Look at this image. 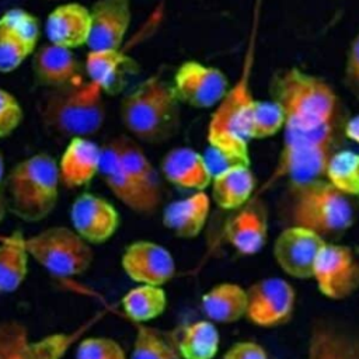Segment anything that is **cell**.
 I'll use <instances>...</instances> for the list:
<instances>
[{
  "mask_svg": "<svg viewBox=\"0 0 359 359\" xmlns=\"http://www.w3.org/2000/svg\"><path fill=\"white\" fill-rule=\"evenodd\" d=\"M258 4L252 17V27L241 63V70L233 84L213 108L208 122L206 142L208 150L203 154L212 177L231 167L250 165L247 126L254 104L251 77L255 63L257 31H258Z\"/></svg>",
  "mask_w": 359,
  "mask_h": 359,
  "instance_id": "6da1fadb",
  "label": "cell"
},
{
  "mask_svg": "<svg viewBox=\"0 0 359 359\" xmlns=\"http://www.w3.org/2000/svg\"><path fill=\"white\" fill-rule=\"evenodd\" d=\"M119 116L135 140L161 144L180 130L181 102L171 81L153 74L122 97Z\"/></svg>",
  "mask_w": 359,
  "mask_h": 359,
  "instance_id": "7a4b0ae2",
  "label": "cell"
},
{
  "mask_svg": "<svg viewBox=\"0 0 359 359\" xmlns=\"http://www.w3.org/2000/svg\"><path fill=\"white\" fill-rule=\"evenodd\" d=\"M269 94L283 112L285 126L310 129L338 121V94L320 76L297 67L280 70L271 80Z\"/></svg>",
  "mask_w": 359,
  "mask_h": 359,
  "instance_id": "3957f363",
  "label": "cell"
},
{
  "mask_svg": "<svg viewBox=\"0 0 359 359\" xmlns=\"http://www.w3.org/2000/svg\"><path fill=\"white\" fill-rule=\"evenodd\" d=\"M59 185L57 161L43 151L29 156L4 178L7 209L22 222L38 223L56 208Z\"/></svg>",
  "mask_w": 359,
  "mask_h": 359,
  "instance_id": "277c9868",
  "label": "cell"
},
{
  "mask_svg": "<svg viewBox=\"0 0 359 359\" xmlns=\"http://www.w3.org/2000/svg\"><path fill=\"white\" fill-rule=\"evenodd\" d=\"M105 115L104 93L90 80L49 90L39 104L43 126L70 139L95 135L102 128Z\"/></svg>",
  "mask_w": 359,
  "mask_h": 359,
  "instance_id": "5b68a950",
  "label": "cell"
},
{
  "mask_svg": "<svg viewBox=\"0 0 359 359\" xmlns=\"http://www.w3.org/2000/svg\"><path fill=\"white\" fill-rule=\"evenodd\" d=\"M289 226L309 229L323 238L344 233L353 223L349 198L325 178L290 184Z\"/></svg>",
  "mask_w": 359,
  "mask_h": 359,
  "instance_id": "8992f818",
  "label": "cell"
},
{
  "mask_svg": "<svg viewBox=\"0 0 359 359\" xmlns=\"http://www.w3.org/2000/svg\"><path fill=\"white\" fill-rule=\"evenodd\" d=\"M337 122L318 128H283V142L268 185L287 178L290 184L325 178L328 161L335 151Z\"/></svg>",
  "mask_w": 359,
  "mask_h": 359,
  "instance_id": "52a82bcc",
  "label": "cell"
},
{
  "mask_svg": "<svg viewBox=\"0 0 359 359\" xmlns=\"http://www.w3.org/2000/svg\"><path fill=\"white\" fill-rule=\"evenodd\" d=\"M24 245L28 255L43 269L62 278L84 273L94 259L91 244L66 226L48 227L35 236L24 237Z\"/></svg>",
  "mask_w": 359,
  "mask_h": 359,
  "instance_id": "ba28073f",
  "label": "cell"
},
{
  "mask_svg": "<svg viewBox=\"0 0 359 359\" xmlns=\"http://www.w3.org/2000/svg\"><path fill=\"white\" fill-rule=\"evenodd\" d=\"M311 279L324 297L344 300L359 287V261L349 247L325 243L317 255Z\"/></svg>",
  "mask_w": 359,
  "mask_h": 359,
  "instance_id": "9c48e42d",
  "label": "cell"
},
{
  "mask_svg": "<svg viewBox=\"0 0 359 359\" xmlns=\"http://www.w3.org/2000/svg\"><path fill=\"white\" fill-rule=\"evenodd\" d=\"M171 84L181 105L196 109H213L230 87L227 76L219 67L196 60L181 63Z\"/></svg>",
  "mask_w": 359,
  "mask_h": 359,
  "instance_id": "30bf717a",
  "label": "cell"
},
{
  "mask_svg": "<svg viewBox=\"0 0 359 359\" xmlns=\"http://www.w3.org/2000/svg\"><path fill=\"white\" fill-rule=\"evenodd\" d=\"M88 325L74 332L52 334L29 339L27 327L17 320L0 321V359H62Z\"/></svg>",
  "mask_w": 359,
  "mask_h": 359,
  "instance_id": "8fae6325",
  "label": "cell"
},
{
  "mask_svg": "<svg viewBox=\"0 0 359 359\" xmlns=\"http://www.w3.org/2000/svg\"><path fill=\"white\" fill-rule=\"evenodd\" d=\"M245 318L262 328H272L285 324L294 310L296 292L282 278H264L247 289Z\"/></svg>",
  "mask_w": 359,
  "mask_h": 359,
  "instance_id": "7c38bea8",
  "label": "cell"
},
{
  "mask_svg": "<svg viewBox=\"0 0 359 359\" xmlns=\"http://www.w3.org/2000/svg\"><path fill=\"white\" fill-rule=\"evenodd\" d=\"M325 243V238L309 229L287 226L273 241V259L287 276L311 279L317 255Z\"/></svg>",
  "mask_w": 359,
  "mask_h": 359,
  "instance_id": "4fadbf2b",
  "label": "cell"
},
{
  "mask_svg": "<svg viewBox=\"0 0 359 359\" xmlns=\"http://www.w3.org/2000/svg\"><path fill=\"white\" fill-rule=\"evenodd\" d=\"M121 265L128 278L139 285L163 286L175 275V259L171 252L150 240L130 243L122 254Z\"/></svg>",
  "mask_w": 359,
  "mask_h": 359,
  "instance_id": "5bb4252c",
  "label": "cell"
},
{
  "mask_svg": "<svg viewBox=\"0 0 359 359\" xmlns=\"http://www.w3.org/2000/svg\"><path fill=\"white\" fill-rule=\"evenodd\" d=\"M35 17L24 10H8L0 17V73L14 72L36 46Z\"/></svg>",
  "mask_w": 359,
  "mask_h": 359,
  "instance_id": "9a60e30c",
  "label": "cell"
},
{
  "mask_svg": "<svg viewBox=\"0 0 359 359\" xmlns=\"http://www.w3.org/2000/svg\"><path fill=\"white\" fill-rule=\"evenodd\" d=\"M73 230L88 244L108 241L119 227V213L105 198L95 194L79 195L70 208Z\"/></svg>",
  "mask_w": 359,
  "mask_h": 359,
  "instance_id": "2e32d148",
  "label": "cell"
},
{
  "mask_svg": "<svg viewBox=\"0 0 359 359\" xmlns=\"http://www.w3.org/2000/svg\"><path fill=\"white\" fill-rule=\"evenodd\" d=\"M109 142L150 212L154 213L163 201L161 174L156 170L142 146L132 136L119 135Z\"/></svg>",
  "mask_w": 359,
  "mask_h": 359,
  "instance_id": "e0dca14e",
  "label": "cell"
},
{
  "mask_svg": "<svg viewBox=\"0 0 359 359\" xmlns=\"http://www.w3.org/2000/svg\"><path fill=\"white\" fill-rule=\"evenodd\" d=\"M90 50L121 49L132 20L130 0H97L90 10Z\"/></svg>",
  "mask_w": 359,
  "mask_h": 359,
  "instance_id": "ac0fdd59",
  "label": "cell"
},
{
  "mask_svg": "<svg viewBox=\"0 0 359 359\" xmlns=\"http://www.w3.org/2000/svg\"><path fill=\"white\" fill-rule=\"evenodd\" d=\"M32 70L36 81L49 90L80 84L84 80V67L73 50L48 43L35 50Z\"/></svg>",
  "mask_w": 359,
  "mask_h": 359,
  "instance_id": "d6986e66",
  "label": "cell"
},
{
  "mask_svg": "<svg viewBox=\"0 0 359 359\" xmlns=\"http://www.w3.org/2000/svg\"><path fill=\"white\" fill-rule=\"evenodd\" d=\"M268 220L264 206L250 201L224 226V240L243 255L258 254L266 243Z\"/></svg>",
  "mask_w": 359,
  "mask_h": 359,
  "instance_id": "ffe728a7",
  "label": "cell"
},
{
  "mask_svg": "<svg viewBox=\"0 0 359 359\" xmlns=\"http://www.w3.org/2000/svg\"><path fill=\"white\" fill-rule=\"evenodd\" d=\"M160 174L170 184L192 191H205L212 182V172L205 156L187 146L174 147L164 154Z\"/></svg>",
  "mask_w": 359,
  "mask_h": 359,
  "instance_id": "44dd1931",
  "label": "cell"
},
{
  "mask_svg": "<svg viewBox=\"0 0 359 359\" xmlns=\"http://www.w3.org/2000/svg\"><path fill=\"white\" fill-rule=\"evenodd\" d=\"M101 146L90 137H73L66 146L59 167V180L67 189L88 185L100 172Z\"/></svg>",
  "mask_w": 359,
  "mask_h": 359,
  "instance_id": "7402d4cb",
  "label": "cell"
},
{
  "mask_svg": "<svg viewBox=\"0 0 359 359\" xmlns=\"http://www.w3.org/2000/svg\"><path fill=\"white\" fill-rule=\"evenodd\" d=\"M90 10L79 3H65L48 15L45 32L50 43L74 49L87 45L90 35Z\"/></svg>",
  "mask_w": 359,
  "mask_h": 359,
  "instance_id": "603a6c76",
  "label": "cell"
},
{
  "mask_svg": "<svg viewBox=\"0 0 359 359\" xmlns=\"http://www.w3.org/2000/svg\"><path fill=\"white\" fill-rule=\"evenodd\" d=\"M210 213V196L205 191L168 203L163 210V224L175 237L189 240L198 237Z\"/></svg>",
  "mask_w": 359,
  "mask_h": 359,
  "instance_id": "cb8c5ba5",
  "label": "cell"
},
{
  "mask_svg": "<svg viewBox=\"0 0 359 359\" xmlns=\"http://www.w3.org/2000/svg\"><path fill=\"white\" fill-rule=\"evenodd\" d=\"M98 174L101 175L104 184L112 192V195L128 209L144 216L153 215L143 196L140 195L139 189L123 168L109 140L104 146H101V163Z\"/></svg>",
  "mask_w": 359,
  "mask_h": 359,
  "instance_id": "d4e9b609",
  "label": "cell"
},
{
  "mask_svg": "<svg viewBox=\"0 0 359 359\" xmlns=\"http://www.w3.org/2000/svg\"><path fill=\"white\" fill-rule=\"evenodd\" d=\"M132 67L133 62L121 49L88 50L84 63L88 80L98 86L104 94L118 93Z\"/></svg>",
  "mask_w": 359,
  "mask_h": 359,
  "instance_id": "484cf974",
  "label": "cell"
},
{
  "mask_svg": "<svg viewBox=\"0 0 359 359\" xmlns=\"http://www.w3.org/2000/svg\"><path fill=\"white\" fill-rule=\"evenodd\" d=\"M201 307L209 321L234 324L245 317L247 292L238 283L222 282L203 293Z\"/></svg>",
  "mask_w": 359,
  "mask_h": 359,
  "instance_id": "4316f807",
  "label": "cell"
},
{
  "mask_svg": "<svg viewBox=\"0 0 359 359\" xmlns=\"http://www.w3.org/2000/svg\"><path fill=\"white\" fill-rule=\"evenodd\" d=\"M257 181L250 165L231 167L212 177V199L224 210H234L251 201Z\"/></svg>",
  "mask_w": 359,
  "mask_h": 359,
  "instance_id": "83f0119b",
  "label": "cell"
},
{
  "mask_svg": "<svg viewBox=\"0 0 359 359\" xmlns=\"http://www.w3.org/2000/svg\"><path fill=\"white\" fill-rule=\"evenodd\" d=\"M306 359H359V339L330 324L313 328Z\"/></svg>",
  "mask_w": 359,
  "mask_h": 359,
  "instance_id": "f1b7e54d",
  "label": "cell"
},
{
  "mask_svg": "<svg viewBox=\"0 0 359 359\" xmlns=\"http://www.w3.org/2000/svg\"><path fill=\"white\" fill-rule=\"evenodd\" d=\"M180 359H213L220 346V334L216 324L199 320L185 325L175 341Z\"/></svg>",
  "mask_w": 359,
  "mask_h": 359,
  "instance_id": "f546056e",
  "label": "cell"
},
{
  "mask_svg": "<svg viewBox=\"0 0 359 359\" xmlns=\"http://www.w3.org/2000/svg\"><path fill=\"white\" fill-rule=\"evenodd\" d=\"M28 257L20 231L0 244V293H13L22 285L28 273Z\"/></svg>",
  "mask_w": 359,
  "mask_h": 359,
  "instance_id": "4dcf8cb0",
  "label": "cell"
},
{
  "mask_svg": "<svg viewBox=\"0 0 359 359\" xmlns=\"http://www.w3.org/2000/svg\"><path fill=\"white\" fill-rule=\"evenodd\" d=\"M121 306L129 320L144 324L165 311L167 293L163 286L139 285L123 294Z\"/></svg>",
  "mask_w": 359,
  "mask_h": 359,
  "instance_id": "1f68e13d",
  "label": "cell"
},
{
  "mask_svg": "<svg viewBox=\"0 0 359 359\" xmlns=\"http://www.w3.org/2000/svg\"><path fill=\"white\" fill-rule=\"evenodd\" d=\"M325 180L346 196L359 195V153L335 150L328 161Z\"/></svg>",
  "mask_w": 359,
  "mask_h": 359,
  "instance_id": "d6a6232c",
  "label": "cell"
},
{
  "mask_svg": "<svg viewBox=\"0 0 359 359\" xmlns=\"http://www.w3.org/2000/svg\"><path fill=\"white\" fill-rule=\"evenodd\" d=\"M129 359H180V356L170 338L153 327L137 323Z\"/></svg>",
  "mask_w": 359,
  "mask_h": 359,
  "instance_id": "836d02e7",
  "label": "cell"
},
{
  "mask_svg": "<svg viewBox=\"0 0 359 359\" xmlns=\"http://www.w3.org/2000/svg\"><path fill=\"white\" fill-rule=\"evenodd\" d=\"M285 126V116L282 109L272 100H254L251 107L247 137L248 140H262L275 136Z\"/></svg>",
  "mask_w": 359,
  "mask_h": 359,
  "instance_id": "e575fe53",
  "label": "cell"
},
{
  "mask_svg": "<svg viewBox=\"0 0 359 359\" xmlns=\"http://www.w3.org/2000/svg\"><path fill=\"white\" fill-rule=\"evenodd\" d=\"M74 359H126V353L112 338L91 337L80 341Z\"/></svg>",
  "mask_w": 359,
  "mask_h": 359,
  "instance_id": "d590c367",
  "label": "cell"
},
{
  "mask_svg": "<svg viewBox=\"0 0 359 359\" xmlns=\"http://www.w3.org/2000/svg\"><path fill=\"white\" fill-rule=\"evenodd\" d=\"M24 111L17 98L0 88V139L10 136L22 122Z\"/></svg>",
  "mask_w": 359,
  "mask_h": 359,
  "instance_id": "8d00e7d4",
  "label": "cell"
},
{
  "mask_svg": "<svg viewBox=\"0 0 359 359\" xmlns=\"http://www.w3.org/2000/svg\"><path fill=\"white\" fill-rule=\"evenodd\" d=\"M344 83L348 91L359 101V32L348 46L344 63Z\"/></svg>",
  "mask_w": 359,
  "mask_h": 359,
  "instance_id": "74e56055",
  "label": "cell"
},
{
  "mask_svg": "<svg viewBox=\"0 0 359 359\" xmlns=\"http://www.w3.org/2000/svg\"><path fill=\"white\" fill-rule=\"evenodd\" d=\"M222 359H268V353L258 342L240 341L233 344Z\"/></svg>",
  "mask_w": 359,
  "mask_h": 359,
  "instance_id": "f35d334b",
  "label": "cell"
},
{
  "mask_svg": "<svg viewBox=\"0 0 359 359\" xmlns=\"http://www.w3.org/2000/svg\"><path fill=\"white\" fill-rule=\"evenodd\" d=\"M4 178H6V168H4V156L0 150V226L6 219L7 213V201L4 194Z\"/></svg>",
  "mask_w": 359,
  "mask_h": 359,
  "instance_id": "ab89813d",
  "label": "cell"
},
{
  "mask_svg": "<svg viewBox=\"0 0 359 359\" xmlns=\"http://www.w3.org/2000/svg\"><path fill=\"white\" fill-rule=\"evenodd\" d=\"M344 135L352 140L353 143L359 144V115H355L352 118H349L345 123H344Z\"/></svg>",
  "mask_w": 359,
  "mask_h": 359,
  "instance_id": "60d3db41",
  "label": "cell"
},
{
  "mask_svg": "<svg viewBox=\"0 0 359 359\" xmlns=\"http://www.w3.org/2000/svg\"><path fill=\"white\" fill-rule=\"evenodd\" d=\"M48 1H53V0H48Z\"/></svg>",
  "mask_w": 359,
  "mask_h": 359,
  "instance_id": "b9f144b4",
  "label": "cell"
}]
</instances>
